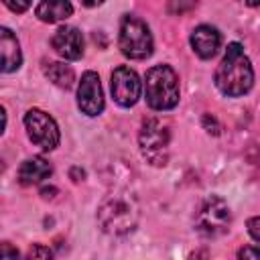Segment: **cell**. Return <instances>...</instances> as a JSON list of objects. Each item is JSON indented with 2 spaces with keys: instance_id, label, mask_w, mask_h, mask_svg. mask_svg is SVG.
Masks as SVG:
<instances>
[{
  "instance_id": "2",
  "label": "cell",
  "mask_w": 260,
  "mask_h": 260,
  "mask_svg": "<svg viewBox=\"0 0 260 260\" xmlns=\"http://www.w3.org/2000/svg\"><path fill=\"white\" fill-rule=\"evenodd\" d=\"M146 104L156 110H173L179 104V77L169 65H154L146 71L144 77Z\"/></svg>"
},
{
  "instance_id": "22",
  "label": "cell",
  "mask_w": 260,
  "mask_h": 260,
  "mask_svg": "<svg viewBox=\"0 0 260 260\" xmlns=\"http://www.w3.org/2000/svg\"><path fill=\"white\" fill-rule=\"evenodd\" d=\"M191 260H209V254H207V250H197L191 254Z\"/></svg>"
},
{
  "instance_id": "17",
  "label": "cell",
  "mask_w": 260,
  "mask_h": 260,
  "mask_svg": "<svg viewBox=\"0 0 260 260\" xmlns=\"http://www.w3.org/2000/svg\"><path fill=\"white\" fill-rule=\"evenodd\" d=\"M201 124H203V128H205L209 134H213V136H217V134L221 132V124L217 122V118H215L213 114H203Z\"/></svg>"
},
{
  "instance_id": "20",
  "label": "cell",
  "mask_w": 260,
  "mask_h": 260,
  "mask_svg": "<svg viewBox=\"0 0 260 260\" xmlns=\"http://www.w3.org/2000/svg\"><path fill=\"white\" fill-rule=\"evenodd\" d=\"M2 260H22V258L16 248H12L8 242H4L2 244Z\"/></svg>"
},
{
  "instance_id": "21",
  "label": "cell",
  "mask_w": 260,
  "mask_h": 260,
  "mask_svg": "<svg viewBox=\"0 0 260 260\" xmlns=\"http://www.w3.org/2000/svg\"><path fill=\"white\" fill-rule=\"evenodd\" d=\"M4 4L10 8V10H14V12H24L30 4L28 2H12V0H4Z\"/></svg>"
},
{
  "instance_id": "11",
  "label": "cell",
  "mask_w": 260,
  "mask_h": 260,
  "mask_svg": "<svg viewBox=\"0 0 260 260\" xmlns=\"http://www.w3.org/2000/svg\"><path fill=\"white\" fill-rule=\"evenodd\" d=\"M191 47L195 51L197 57L201 59H211L217 55L219 47H221V35L215 26L209 24H199L193 32H191Z\"/></svg>"
},
{
  "instance_id": "9",
  "label": "cell",
  "mask_w": 260,
  "mask_h": 260,
  "mask_svg": "<svg viewBox=\"0 0 260 260\" xmlns=\"http://www.w3.org/2000/svg\"><path fill=\"white\" fill-rule=\"evenodd\" d=\"M77 106L85 116H98L104 112V91L95 71H85L81 75L77 85Z\"/></svg>"
},
{
  "instance_id": "5",
  "label": "cell",
  "mask_w": 260,
  "mask_h": 260,
  "mask_svg": "<svg viewBox=\"0 0 260 260\" xmlns=\"http://www.w3.org/2000/svg\"><path fill=\"white\" fill-rule=\"evenodd\" d=\"M98 219H100V225L104 232L122 236V234H128L130 230H134V225L138 221V211L130 199L112 195L100 205Z\"/></svg>"
},
{
  "instance_id": "6",
  "label": "cell",
  "mask_w": 260,
  "mask_h": 260,
  "mask_svg": "<svg viewBox=\"0 0 260 260\" xmlns=\"http://www.w3.org/2000/svg\"><path fill=\"white\" fill-rule=\"evenodd\" d=\"M230 221H232L230 207L217 195L203 199L195 213V228L205 238H217V236L225 234L230 228Z\"/></svg>"
},
{
  "instance_id": "12",
  "label": "cell",
  "mask_w": 260,
  "mask_h": 260,
  "mask_svg": "<svg viewBox=\"0 0 260 260\" xmlns=\"http://www.w3.org/2000/svg\"><path fill=\"white\" fill-rule=\"evenodd\" d=\"M0 49H2V71L4 73L16 71L22 63V53H20L18 39L6 26L0 28Z\"/></svg>"
},
{
  "instance_id": "1",
  "label": "cell",
  "mask_w": 260,
  "mask_h": 260,
  "mask_svg": "<svg viewBox=\"0 0 260 260\" xmlns=\"http://www.w3.org/2000/svg\"><path fill=\"white\" fill-rule=\"evenodd\" d=\"M215 87L228 98H240L254 85V69L240 43H230L215 71Z\"/></svg>"
},
{
  "instance_id": "18",
  "label": "cell",
  "mask_w": 260,
  "mask_h": 260,
  "mask_svg": "<svg viewBox=\"0 0 260 260\" xmlns=\"http://www.w3.org/2000/svg\"><path fill=\"white\" fill-rule=\"evenodd\" d=\"M238 260H260V248H256V246H244V248H240Z\"/></svg>"
},
{
  "instance_id": "19",
  "label": "cell",
  "mask_w": 260,
  "mask_h": 260,
  "mask_svg": "<svg viewBox=\"0 0 260 260\" xmlns=\"http://www.w3.org/2000/svg\"><path fill=\"white\" fill-rule=\"evenodd\" d=\"M246 225H248V234H250L256 242H260V215H258V217H250Z\"/></svg>"
},
{
  "instance_id": "24",
  "label": "cell",
  "mask_w": 260,
  "mask_h": 260,
  "mask_svg": "<svg viewBox=\"0 0 260 260\" xmlns=\"http://www.w3.org/2000/svg\"><path fill=\"white\" fill-rule=\"evenodd\" d=\"M55 191H57L55 187H49V189L45 187V189H41V195H43V197H53V193H55Z\"/></svg>"
},
{
  "instance_id": "14",
  "label": "cell",
  "mask_w": 260,
  "mask_h": 260,
  "mask_svg": "<svg viewBox=\"0 0 260 260\" xmlns=\"http://www.w3.org/2000/svg\"><path fill=\"white\" fill-rule=\"evenodd\" d=\"M71 12H73V6L69 2H63V0H51V2L37 4V16L43 22H49V24L69 18Z\"/></svg>"
},
{
  "instance_id": "16",
  "label": "cell",
  "mask_w": 260,
  "mask_h": 260,
  "mask_svg": "<svg viewBox=\"0 0 260 260\" xmlns=\"http://www.w3.org/2000/svg\"><path fill=\"white\" fill-rule=\"evenodd\" d=\"M26 260H55V256H53L51 248H47V246H43V244H32V246L28 248Z\"/></svg>"
},
{
  "instance_id": "23",
  "label": "cell",
  "mask_w": 260,
  "mask_h": 260,
  "mask_svg": "<svg viewBox=\"0 0 260 260\" xmlns=\"http://www.w3.org/2000/svg\"><path fill=\"white\" fill-rule=\"evenodd\" d=\"M83 175H85V173H83V171H79L77 167H73V169H71V179H73V181H79V179H83Z\"/></svg>"
},
{
  "instance_id": "15",
  "label": "cell",
  "mask_w": 260,
  "mask_h": 260,
  "mask_svg": "<svg viewBox=\"0 0 260 260\" xmlns=\"http://www.w3.org/2000/svg\"><path fill=\"white\" fill-rule=\"evenodd\" d=\"M45 75L57 85V87H63V89H69L73 87V81H75V73L69 65L65 63H59V61H51L45 65Z\"/></svg>"
},
{
  "instance_id": "10",
  "label": "cell",
  "mask_w": 260,
  "mask_h": 260,
  "mask_svg": "<svg viewBox=\"0 0 260 260\" xmlns=\"http://www.w3.org/2000/svg\"><path fill=\"white\" fill-rule=\"evenodd\" d=\"M55 53L67 61H77L83 55V37L75 26H59L51 39Z\"/></svg>"
},
{
  "instance_id": "4",
  "label": "cell",
  "mask_w": 260,
  "mask_h": 260,
  "mask_svg": "<svg viewBox=\"0 0 260 260\" xmlns=\"http://www.w3.org/2000/svg\"><path fill=\"white\" fill-rule=\"evenodd\" d=\"M118 47H120L122 55L128 59L140 61V59L150 57L154 43H152L148 24L142 18L132 16V14L122 16L120 32H118Z\"/></svg>"
},
{
  "instance_id": "8",
  "label": "cell",
  "mask_w": 260,
  "mask_h": 260,
  "mask_svg": "<svg viewBox=\"0 0 260 260\" xmlns=\"http://www.w3.org/2000/svg\"><path fill=\"white\" fill-rule=\"evenodd\" d=\"M110 89H112V98L118 106L122 108H130L138 102L140 91H142V83L136 75L134 69L120 65L114 69L112 73V81H110Z\"/></svg>"
},
{
  "instance_id": "3",
  "label": "cell",
  "mask_w": 260,
  "mask_h": 260,
  "mask_svg": "<svg viewBox=\"0 0 260 260\" xmlns=\"http://www.w3.org/2000/svg\"><path fill=\"white\" fill-rule=\"evenodd\" d=\"M138 144L142 156L154 165L162 167L169 160V144H171V126L162 118H148L142 122L138 132Z\"/></svg>"
},
{
  "instance_id": "7",
  "label": "cell",
  "mask_w": 260,
  "mask_h": 260,
  "mask_svg": "<svg viewBox=\"0 0 260 260\" xmlns=\"http://www.w3.org/2000/svg\"><path fill=\"white\" fill-rule=\"evenodd\" d=\"M24 128L28 138L43 150H53L59 146L61 134H59V126L57 122L43 110H28L24 114Z\"/></svg>"
},
{
  "instance_id": "13",
  "label": "cell",
  "mask_w": 260,
  "mask_h": 260,
  "mask_svg": "<svg viewBox=\"0 0 260 260\" xmlns=\"http://www.w3.org/2000/svg\"><path fill=\"white\" fill-rule=\"evenodd\" d=\"M51 173H53V167L45 156H32L18 167V181L22 185H37L49 179Z\"/></svg>"
}]
</instances>
